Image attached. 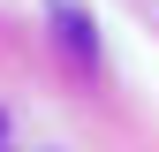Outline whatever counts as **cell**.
Returning <instances> with one entry per match:
<instances>
[{"label": "cell", "instance_id": "7a4b0ae2", "mask_svg": "<svg viewBox=\"0 0 159 152\" xmlns=\"http://www.w3.org/2000/svg\"><path fill=\"white\" fill-rule=\"evenodd\" d=\"M0 137H8V122H0Z\"/></svg>", "mask_w": 159, "mask_h": 152}, {"label": "cell", "instance_id": "6da1fadb", "mask_svg": "<svg viewBox=\"0 0 159 152\" xmlns=\"http://www.w3.org/2000/svg\"><path fill=\"white\" fill-rule=\"evenodd\" d=\"M53 23H61V38H68L76 53H91V46H98V38H91V15L76 8V0H53Z\"/></svg>", "mask_w": 159, "mask_h": 152}]
</instances>
